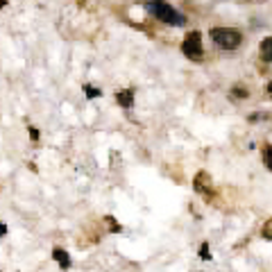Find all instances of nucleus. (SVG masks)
Returning a JSON list of instances; mask_svg holds the SVG:
<instances>
[{
	"instance_id": "nucleus-11",
	"label": "nucleus",
	"mask_w": 272,
	"mask_h": 272,
	"mask_svg": "<svg viewBox=\"0 0 272 272\" xmlns=\"http://www.w3.org/2000/svg\"><path fill=\"white\" fill-rule=\"evenodd\" d=\"M200 259H202V261H209V259H211V250H209V243H202V245H200Z\"/></svg>"
},
{
	"instance_id": "nucleus-16",
	"label": "nucleus",
	"mask_w": 272,
	"mask_h": 272,
	"mask_svg": "<svg viewBox=\"0 0 272 272\" xmlns=\"http://www.w3.org/2000/svg\"><path fill=\"white\" fill-rule=\"evenodd\" d=\"M268 96H270V98H272V80H270V82H268Z\"/></svg>"
},
{
	"instance_id": "nucleus-15",
	"label": "nucleus",
	"mask_w": 272,
	"mask_h": 272,
	"mask_svg": "<svg viewBox=\"0 0 272 272\" xmlns=\"http://www.w3.org/2000/svg\"><path fill=\"white\" fill-rule=\"evenodd\" d=\"M7 234V224H2V222H0V238H2V236H5Z\"/></svg>"
},
{
	"instance_id": "nucleus-1",
	"label": "nucleus",
	"mask_w": 272,
	"mask_h": 272,
	"mask_svg": "<svg viewBox=\"0 0 272 272\" xmlns=\"http://www.w3.org/2000/svg\"><path fill=\"white\" fill-rule=\"evenodd\" d=\"M145 11H148L150 16H155L157 21L165 23V25H172V27L186 25V16L179 14L172 5H168L165 0H148V2H145Z\"/></svg>"
},
{
	"instance_id": "nucleus-13",
	"label": "nucleus",
	"mask_w": 272,
	"mask_h": 272,
	"mask_svg": "<svg viewBox=\"0 0 272 272\" xmlns=\"http://www.w3.org/2000/svg\"><path fill=\"white\" fill-rule=\"evenodd\" d=\"M107 222H109V227H111V231H120V224H116V222H113V218H111V216H107Z\"/></svg>"
},
{
	"instance_id": "nucleus-12",
	"label": "nucleus",
	"mask_w": 272,
	"mask_h": 272,
	"mask_svg": "<svg viewBox=\"0 0 272 272\" xmlns=\"http://www.w3.org/2000/svg\"><path fill=\"white\" fill-rule=\"evenodd\" d=\"M231 96L234 98H247L250 96V91L243 89V86H234V89H231Z\"/></svg>"
},
{
	"instance_id": "nucleus-17",
	"label": "nucleus",
	"mask_w": 272,
	"mask_h": 272,
	"mask_svg": "<svg viewBox=\"0 0 272 272\" xmlns=\"http://www.w3.org/2000/svg\"><path fill=\"white\" fill-rule=\"evenodd\" d=\"M5 5H7V0H0V9H2Z\"/></svg>"
},
{
	"instance_id": "nucleus-3",
	"label": "nucleus",
	"mask_w": 272,
	"mask_h": 272,
	"mask_svg": "<svg viewBox=\"0 0 272 272\" xmlns=\"http://www.w3.org/2000/svg\"><path fill=\"white\" fill-rule=\"evenodd\" d=\"M181 54L188 57L191 61H202L204 59V46H202V32L193 30L186 34V39L181 41Z\"/></svg>"
},
{
	"instance_id": "nucleus-7",
	"label": "nucleus",
	"mask_w": 272,
	"mask_h": 272,
	"mask_svg": "<svg viewBox=\"0 0 272 272\" xmlns=\"http://www.w3.org/2000/svg\"><path fill=\"white\" fill-rule=\"evenodd\" d=\"M53 256H54V261H57L61 268H70V256H68V252H66V250H61V247H54Z\"/></svg>"
},
{
	"instance_id": "nucleus-5",
	"label": "nucleus",
	"mask_w": 272,
	"mask_h": 272,
	"mask_svg": "<svg viewBox=\"0 0 272 272\" xmlns=\"http://www.w3.org/2000/svg\"><path fill=\"white\" fill-rule=\"evenodd\" d=\"M116 102L120 105V107H125V109H132V105H134V89L118 91V93H116Z\"/></svg>"
},
{
	"instance_id": "nucleus-2",
	"label": "nucleus",
	"mask_w": 272,
	"mask_h": 272,
	"mask_svg": "<svg viewBox=\"0 0 272 272\" xmlns=\"http://www.w3.org/2000/svg\"><path fill=\"white\" fill-rule=\"evenodd\" d=\"M209 37L220 50H236L243 46V32L236 27H211Z\"/></svg>"
},
{
	"instance_id": "nucleus-8",
	"label": "nucleus",
	"mask_w": 272,
	"mask_h": 272,
	"mask_svg": "<svg viewBox=\"0 0 272 272\" xmlns=\"http://www.w3.org/2000/svg\"><path fill=\"white\" fill-rule=\"evenodd\" d=\"M263 163L268 165V170H272V145L270 143L263 148Z\"/></svg>"
},
{
	"instance_id": "nucleus-6",
	"label": "nucleus",
	"mask_w": 272,
	"mask_h": 272,
	"mask_svg": "<svg viewBox=\"0 0 272 272\" xmlns=\"http://www.w3.org/2000/svg\"><path fill=\"white\" fill-rule=\"evenodd\" d=\"M259 54H261L263 61L272 64V37H266L261 41V46H259Z\"/></svg>"
},
{
	"instance_id": "nucleus-4",
	"label": "nucleus",
	"mask_w": 272,
	"mask_h": 272,
	"mask_svg": "<svg viewBox=\"0 0 272 272\" xmlns=\"http://www.w3.org/2000/svg\"><path fill=\"white\" fill-rule=\"evenodd\" d=\"M193 188L209 198V193H211V177H209V172L200 170L198 175H195V179H193Z\"/></svg>"
},
{
	"instance_id": "nucleus-9",
	"label": "nucleus",
	"mask_w": 272,
	"mask_h": 272,
	"mask_svg": "<svg viewBox=\"0 0 272 272\" xmlns=\"http://www.w3.org/2000/svg\"><path fill=\"white\" fill-rule=\"evenodd\" d=\"M261 236L266 240H272V218H268L266 222H263V227H261Z\"/></svg>"
},
{
	"instance_id": "nucleus-10",
	"label": "nucleus",
	"mask_w": 272,
	"mask_h": 272,
	"mask_svg": "<svg viewBox=\"0 0 272 272\" xmlns=\"http://www.w3.org/2000/svg\"><path fill=\"white\" fill-rule=\"evenodd\" d=\"M84 91H86V98H89V100H93V98H100L102 96V91L98 89V86H84Z\"/></svg>"
},
{
	"instance_id": "nucleus-14",
	"label": "nucleus",
	"mask_w": 272,
	"mask_h": 272,
	"mask_svg": "<svg viewBox=\"0 0 272 272\" xmlns=\"http://www.w3.org/2000/svg\"><path fill=\"white\" fill-rule=\"evenodd\" d=\"M30 136H32V141H37L39 139V132L34 127H30Z\"/></svg>"
}]
</instances>
